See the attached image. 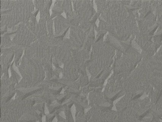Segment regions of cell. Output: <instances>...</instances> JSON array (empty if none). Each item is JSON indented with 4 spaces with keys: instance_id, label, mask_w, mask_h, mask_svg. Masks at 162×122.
<instances>
[{
    "instance_id": "8",
    "label": "cell",
    "mask_w": 162,
    "mask_h": 122,
    "mask_svg": "<svg viewBox=\"0 0 162 122\" xmlns=\"http://www.w3.org/2000/svg\"><path fill=\"white\" fill-rule=\"evenodd\" d=\"M155 12L157 17V22L159 26L157 33H159L162 31V6L157 8Z\"/></svg>"
},
{
    "instance_id": "4",
    "label": "cell",
    "mask_w": 162,
    "mask_h": 122,
    "mask_svg": "<svg viewBox=\"0 0 162 122\" xmlns=\"http://www.w3.org/2000/svg\"><path fill=\"white\" fill-rule=\"evenodd\" d=\"M138 24L139 32L146 33L157 24L156 14L152 12L143 19H136Z\"/></svg>"
},
{
    "instance_id": "2",
    "label": "cell",
    "mask_w": 162,
    "mask_h": 122,
    "mask_svg": "<svg viewBox=\"0 0 162 122\" xmlns=\"http://www.w3.org/2000/svg\"><path fill=\"white\" fill-rule=\"evenodd\" d=\"M101 14L102 17L114 28L116 31L123 26L128 16L125 6L121 1H110L109 5Z\"/></svg>"
},
{
    "instance_id": "1",
    "label": "cell",
    "mask_w": 162,
    "mask_h": 122,
    "mask_svg": "<svg viewBox=\"0 0 162 122\" xmlns=\"http://www.w3.org/2000/svg\"><path fill=\"white\" fill-rule=\"evenodd\" d=\"M142 58V55L138 50L132 46L120 59L113 62L112 67L114 74L126 79L134 71Z\"/></svg>"
},
{
    "instance_id": "7",
    "label": "cell",
    "mask_w": 162,
    "mask_h": 122,
    "mask_svg": "<svg viewBox=\"0 0 162 122\" xmlns=\"http://www.w3.org/2000/svg\"><path fill=\"white\" fill-rule=\"evenodd\" d=\"M105 42L112 46L116 51H120L123 54L126 53L125 49L122 45L121 42L115 38L110 33L107 35Z\"/></svg>"
},
{
    "instance_id": "5",
    "label": "cell",
    "mask_w": 162,
    "mask_h": 122,
    "mask_svg": "<svg viewBox=\"0 0 162 122\" xmlns=\"http://www.w3.org/2000/svg\"><path fill=\"white\" fill-rule=\"evenodd\" d=\"M153 35L150 34L149 32H139L136 36L135 41L142 48L147 43L153 40Z\"/></svg>"
},
{
    "instance_id": "6",
    "label": "cell",
    "mask_w": 162,
    "mask_h": 122,
    "mask_svg": "<svg viewBox=\"0 0 162 122\" xmlns=\"http://www.w3.org/2000/svg\"><path fill=\"white\" fill-rule=\"evenodd\" d=\"M155 11L154 8L151 4L150 1H143L141 9L139 11V14L138 19H143L148 16L152 12ZM137 19V18H136Z\"/></svg>"
},
{
    "instance_id": "9",
    "label": "cell",
    "mask_w": 162,
    "mask_h": 122,
    "mask_svg": "<svg viewBox=\"0 0 162 122\" xmlns=\"http://www.w3.org/2000/svg\"><path fill=\"white\" fill-rule=\"evenodd\" d=\"M121 2L124 6H127L130 5L131 1H121Z\"/></svg>"
},
{
    "instance_id": "3",
    "label": "cell",
    "mask_w": 162,
    "mask_h": 122,
    "mask_svg": "<svg viewBox=\"0 0 162 122\" xmlns=\"http://www.w3.org/2000/svg\"><path fill=\"white\" fill-rule=\"evenodd\" d=\"M136 17L133 12H128V16L123 26L116 31L118 35L117 40L121 42L128 41L132 35H137L139 30L137 23Z\"/></svg>"
}]
</instances>
